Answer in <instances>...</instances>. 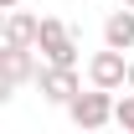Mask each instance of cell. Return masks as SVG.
Segmentation results:
<instances>
[{
  "instance_id": "obj_1",
  "label": "cell",
  "mask_w": 134,
  "mask_h": 134,
  "mask_svg": "<svg viewBox=\"0 0 134 134\" xmlns=\"http://www.w3.org/2000/svg\"><path fill=\"white\" fill-rule=\"evenodd\" d=\"M67 119H72L77 129H103V124L114 119V88H93V93H77V98L67 103Z\"/></svg>"
},
{
  "instance_id": "obj_2",
  "label": "cell",
  "mask_w": 134,
  "mask_h": 134,
  "mask_svg": "<svg viewBox=\"0 0 134 134\" xmlns=\"http://www.w3.org/2000/svg\"><path fill=\"white\" fill-rule=\"evenodd\" d=\"M36 52H41L47 62H57V67H77V41H72V31H67L57 16H41V36H36Z\"/></svg>"
},
{
  "instance_id": "obj_3",
  "label": "cell",
  "mask_w": 134,
  "mask_h": 134,
  "mask_svg": "<svg viewBox=\"0 0 134 134\" xmlns=\"http://www.w3.org/2000/svg\"><path fill=\"white\" fill-rule=\"evenodd\" d=\"M36 88H41V98H47V103H62V108L83 93L77 67H57V62H41V67H36Z\"/></svg>"
},
{
  "instance_id": "obj_4",
  "label": "cell",
  "mask_w": 134,
  "mask_h": 134,
  "mask_svg": "<svg viewBox=\"0 0 134 134\" xmlns=\"http://www.w3.org/2000/svg\"><path fill=\"white\" fill-rule=\"evenodd\" d=\"M36 47H0V98H10L21 83H36Z\"/></svg>"
},
{
  "instance_id": "obj_5",
  "label": "cell",
  "mask_w": 134,
  "mask_h": 134,
  "mask_svg": "<svg viewBox=\"0 0 134 134\" xmlns=\"http://www.w3.org/2000/svg\"><path fill=\"white\" fill-rule=\"evenodd\" d=\"M88 83H93V88H129V62H124V52H119V47L93 52V62H88Z\"/></svg>"
},
{
  "instance_id": "obj_6",
  "label": "cell",
  "mask_w": 134,
  "mask_h": 134,
  "mask_svg": "<svg viewBox=\"0 0 134 134\" xmlns=\"http://www.w3.org/2000/svg\"><path fill=\"white\" fill-rule=\"evenodd\" d=\"M36 36H41V21L31 16V10H5V41L0 47H36Z\"/></svg>"
},
{
  "instance_id": "obj_7",
  "label": "cell",
  "mask_w": 134,
  "mask_h": 134,
  "mask_svg": "<svg viewBox=\"0 0 134 134\" xmlns=\"http://www.w3.org/2000/svg\"><path fill=\"white\" fill-rule=\"evenodd\" d=\"M103 47H119V52H134V5H119L114 16L103 21Z\"/></svg>"
},
{
  "instance_id": "obj_8",
  "label": "cell",
  "mask_w": 134,
  "mask_h": 134,
  "mask_svg": "<svg viewBox=\"0 0 134 134\" xmlns=\"http://www.w3.org/2000/svg\"><path fill=\"white\" fill-rule=\"evenodd\" d=\"M114 124H119V129H134V88L114 103Z\"/></svg>"
},
{
  "instance_id": "obj_9",
  "label": "cell",
  "mask_w": 134,
  "mask_h": 134,
  "mask_svg": "<svg viewBox=\"0 0 134 134\" xmlns=\"http://www.w3.org/2000/svg\"><path fill=\"white\" fill-rule=\"evenodd\" d=\"M16 5H21V0H0V10H16Z\"/></svg>"
},
{
  "instance_id": "obj_10",
  "label": "cell",
  "mask_w": 134,
  "mask_h": 134,
  "mask_svg": "<svg viewBox=\"0 0 134 134\" xmlns=\"http://www.w3.org/2000/svg\"><path fill=\"white\" fill-rule=\"evenodd\" d=\"M129 88H134V57H129Z\"/></svg>"
},
{
  "instance_id": "obj_11",
  "label": "cell",
  "mask_w": 134,
  "mask_h": 134,
  "mask_svg": "<svg viewBox=\"0 0 134 134\" xmlns=\"http://www.w3.org/2000/svg\"><path fill=\"white\" fill-rule=\"evenodd\" d=\"M119 5H134V0H119Z\"/></svg>"
}]
</instances>
